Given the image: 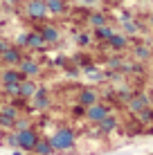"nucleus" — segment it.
<instances>
[{
    "label": "nucleus",
    "instance_id": "nucleus-32",
    "mask_svg": "<svg viewBox=\"0 0 153 155\" xmlns=\"http://www.w3.org/2000/svg\"><path fill=\"white\" fill-rule=\"evenodd\" d=\"M27 36L29 34H18L16 36V47H27Z\"/></svg>",
    "mask_w": 153,
    "mask_h": 155
},
{
    "label": "nucleus",
    "instance_id": "nucleus-31",
    "mask_svg": "<svg viewBox=\"0 0 153 155\" xmlns=\"http://www.w3.org/2000/svg\"><path fill=\"white\" fill-rule=\"evenodd\" d=\"M83 115H86V106L77 104L75 108H72V117H75V119H77V117H83Z\"/></svg>",
    "mask_w": 153,
    "mask_h": 155
},
{
    "label": "nucleus",
    "instance_id": "nucleus-5",
    "mask_svg": "<svg viewBox=\"0 0 153 155\" xmlns=\"http://www.w3.org/2000/svg\"><path fill=\"white\" fill-rule=\"evenodd\" d=\"M146 106H151V97H149V94H144V92H135L133 97L128 99V104H126V110H128L131 115H135L138 110L146 108Z\"/></svg>",
    "mask_w": 153,
    "mask_h": 155
},
{
    "label": "nucleus",
    "instance_id": "nucleus-17",
    "mask_svg": "<svg viewBox=\"0 0 153 155\" xmlns=\"http://www.w3.org/2000/svg\"><path fill=\"white\" fill-rule=\"evenodd\" d=\"M47 45L45 38L41 36V31H32V34L27 36V47L29 50H43V47Z\"/></svg>",
    "mask_w": 153,
    "mask_h": 155
},
{
    "label": "nucleus",
    "instance_id": "nucleus-30",
    "mask_svg": "<svg viewBox=\"0 0 153 155\" xmlns=\"http://www.w3.org/2000/svg\"><path fill=\"white\" fill-rule=\"evenodd\" d=\"M0 128H5V130H12V128H14V121L9 119V117L0 115Z\"/></svg>",
    "mask_w": 153,
    "mask_h": 155
},
{
    "label": "nucleus",
    "instance_id": "nucleus-16",
    "mask_svg": "<svg viewBox=\"0 0 153 155\" xmlns=\"http://www.w3.org/2000/svg\"><path fill=\"white\" fill-rule=\"evenodd\" d=\"M34 153H38V155H56L54 148H52V144H50V137H38V142H36V146H34Z\"/></svg>",
    "mask_w": 153,
    "mask_h": 155
},
{
    "label": "nucleus",
    "instance_id": "nucleus-12",
    "mask_svg": "<svg viewBox=\"0 0 153 155\" xmlns=\"http://www.w3.org/2000/svg\"><path fill=\"white\" fill-rule=\"evenodd\" d=\"M32 99H34V108L36 110H47L50 108V94H47L45 88H38Z\"/></svg>",
    "mask_w": 153,
    "mask_h": 155
},
{
    "label": "nucleus",
    "instance_id": "nucleus-26",
    "mask_svg": "<svg viewBox=\"0 0 153 155\" xmlns=\"http://www.w3.org/2000/svg\"><path fill=\"white\" fill-rule=\"evenodd\" d=\"M122 63H124V58H122V56H113V58H108V72H119V70H122Z\"/></svg>",
    "mask_w": 153,
    "mask_h": 155
},
{
    "label": "nucleus",
    "instance_id": "nucleus-21",
    "mask_svg": "<svg viewBox=\"0 0 153 155\" xmlns=\"http://www.w3.org/2000/svg\"><path fill=\"white\" fill-rule=\"evenodd\" d=\"M88 23L92 25V29H95V27H101V25L108 23V16L101 14V12H92L90 16H88Z\"/></svg>",
    "mask_w": 153,
    "mask_h": 155
},
{
    "label": "nucleus",
    "instance_id": "nucleus-9",
    "mask_svg": "<svg viewBox=\"0 0 153 155\" xmlns=\"http://www.w3.org/2000/svg\"><path fill=\"white\" fill-rule=\"evenodd\" d=\"M23 79H27V77H25L18 68H7V70L0 72V81L2 83H20Z\"/></svg>",
    "mask_w": 153,
    "mask_h": 155
},
{
    "label": "nucleus",
    "instance_id": "nucleus-24",
    "mask_svg": "<svg viewBox=\"0 0 153 155\" xmlns=\"http://www.w3.org/2000/svg\"><path fill=\"white\" fill-rule=\"evenodd\" d=\"M2 92L9 97H18L20 92V83H2Z\"/></svg>",
    "mask_w": 153,
    "mask_h": 155
},
{
    "label": "nucleus",
    "instance_id": "nucleus-28",
    "mask_svg": "<svg viewBox=\"0 0 153 155\" xmlns=\"http://www.w3.org/2000/svg\"><path fill=\"white\" fill-rule=\"evenodd\" d=\"M5 146L9 148H18V137H16V130L9 133V135H5Z\"/></svg>",
    "mask_w": 153,
    "mask_h": 155
},
{
    "label": "nucleus",
    "instance_id": "nucleus-36",
    "mask_svg": "<svg viewBox=\"0 0 153 155\" xmlns=\"http://www.w3.org/2000/svg\"><path fill=\"white\" fill-rule=\"evenodd\" d=\"M5 5H20V0H5Z\"/></svg>",
    "mask_w": 153,
    "mask_h": 155
},
{
    "label": "nucleus",
    "instance_id": "nucleus-11",
    "mask_svg": "<svg viewBox=\"0 0 153 155\" xmlns=\"http://www.w3.org/2000/svg\"><path fill=\"white\" fill-rule=\"evenodd\" d=\"M38 31H41V36L45 38L47 45H50V43H59V41H61V31L56 29L54 25H41Z\"/></svg>",
    "mask_w": 153,
    "mask_h": 155
},
{
    "label": "nucleus",
    "instance_id": "nucleus-20",
    "mask_svg": "<svg viewBox=\"0 0 153 155\" xmlns=\"http://www.w3.org/2000/svg\"><path fill=\"white\" fill-rule=\"evenodd\" d=\"M113 34H115V31H113V27H110V25L106 23V25H101V27H95L92 38H97V41H108Z\"/></svg>",
    "mask_w": 153,
    "mask_h": 155
},
{
    "label": "nucleus",
    "instance_id": "nucleus-25",
    "mask_svg": "<svg viewBox=\"0 0 153 155\" xmlns=\"http://www.w3.org/2000/svg\"><path fill=\"white\" fill-rule=\"evenodd\" d=\"M133 94H135V92H133L131 88H119V90H117V99H119V104H124V106L128 104V99L133 97Z\"/></svg>",
    "mask_w": 153,
    "mask_h": 155
},
{
    "label": "nucleus",
    "instance_id": "nucleus-6",
    "mask_svg": "<svg viewBox=\"0 0 153 155\" xmlns=\"http://www.w3.org/2000/svg\"><path fill=\"white\" fill-rule=\"evenodd\" d=\"M16 68H18V70L23 72L27 79L36 77V74L41 72V65H38V61H34V58H29V56H23V58H20V63H18Z\"/></svg>",
    "mask_w": 153,
    "mask_h": 155
},
{
    "label": "nucleus",
    "instance_id": "nucleus-2",
    "mask_svg": "<svg viewBox=\"0 0 153 155\" xmlns=\"http://www.w3.org/2000/svg\"><path fill=\"white\" fill-rule=\"evenodd\" d=\"M16 137H18V148L27 153V151H34V146H36L41 135L34 130V126H29L25 130H16Z\"/></svg>",
    "mask_w": 153,
    "mask_h": 155
},
{
    "label": "nucleus",
    "instance_id": "nucleus-37",
    "mask_svg": "<svg viewBox=\"0 0 153 155\" xmlns=\"http://www.w3.org/2000/svg\"><path fill=\"white\" fill-rule=\"evenodd\" d=\"M12 155H25V151H20V148H14V153Z\"/></svg>",
    "mask_w": 153,
    "mask_h": 155
},
{
    "label": "nucleus",
    "instance_id": "nucleus-29",
    "mask_svg": "<svg viewBox=\"0 0 153 155\" xmlns=\"http://www.w3.org/2000/svg\"><path fill=\"white\" fill-rule=\"evenodd\" d=\"M92 43V36H88V34H79L77 36V45L79 47H88Z\"/></svg>",
    "mask_w": 153,
    "mask_h": 155
},
{
    "label": "nucleus",
    "instance_id": "nucleus-40",
    "mask_svg": "<svg viewBox=\"0 0 153 155\" xmlns=\"http://www.w3.org/2000/svg\"><path fill=\"white\" fill-rule=\"evenodd\" d=\"M146 155H153V153H146Z\"/></svg>",
    "mask_w": 153,
    "mask_h": 155
},
{
    "label": "nucleus",
    "instance_id": "nucleus-33",
    "mask_svg": "<svg viewBox=\"0 0 153 155\" xmlns=\"http://www.w3.org/2000/svg\"><path fill=\"white\" fill-rule=\"evenodd\" d=\"M9 47H12V43H9L7 38H0V54H2L5 50H9Z\"/></svg>",
    "mask_w": 153,
    "mask_h": 155
},
{
    "label": "nucleus",
    "instance_id": "nucleus-39",
    "mask_svg": "<svg viewBox=\"0 0 153 155\" xmlns=\"http://www.w3.org/2000/svg\"><path fill=\"white\" fill-rule=\"evenodd\" d=\"M149 23H151V27H153V14H151V18H149Z\"/></svg>",
    "mask_w": 153,
    "mask_h": 155
},
{
    "label": "nucleus",
    "instance_id": "nucleus-35",
    "mask_svg": "<svg viewBox=\"0 0 153 155\" xmlns=\"http://www.w3.org/2000/svg\"><path fill=\"white\" fill-rule=\"evenodd\" d=\"M142 133H144V135H149V137H153V124H151V126H146Z\"/></svg>",
    "mask_w": 153,
    "mask_h": 155
},
{
    "label": "nucleus",
    "instance_id": "nucleus-14",
    "mask_svg": "<svg viewBox=\"0 0 153 155\" xmlns=\"http://www.w3.org/2000/svg\"><path fill=\"white\" fill-rule=\"evenodd\" d=\"M106 43L110 45V50L122 52V50H126V47H128V36H126V34H113Z\"/></svg>",
    "mask_w": 153,
    "mask_h": 155
},
{
    "label": "nucleus",
    "instance_id": "nucleus-1",
    "mask_svg": "<svg viewBox=\"0 0 153 155\" xmlns=\"http://www.w3.org/2000/svg\"><path fill=\"white\" fill-rule=\"evenodd\" d=\"M50 144H52V148H54L56 155H63V153L72 151L75 144H77V130L70 128V126H65V124L56 126V130L52 133V137H50Z\"/></svg>",
    "mask_w": 153,
    "mask_h": 155
},
{
    "label": "nucleus",
    "instance_id": "nucleus-41",
    "mask_svg": "<svg viewBox=\"0 0 153 155\" xmlns=\"http://www.w3.org/2000/svg\"><path fill=\"white\" fill-rule=\"evenodd\" d=\"M115 2H119V0H115Z\"/></svg>",
    "mask_w": 153,
    "mask_h": 155
},
{
    "label": "nucleus",
    "instance_id": "nucleus-18",
    "mask_svg": "<svg viewBox=\"0 0 153 155\" xmlns=\"http://www.w3.org/2000/svg\"><path fill=\"white\" fill-rule=\"evenodd\" d=\"M47 5V14H54V16H61L65 14V0H45Z\"/></svg>",
    "mask_w": 153,
    "mask_h": 155
},
{
    "label": "nucleus",
    "instance_id": "nucleus-3",
    "mask_svg": "<svg viewBox=\"0 0 153 155\" xmlns=\"http://www.w3.org/2000/svg\"><path fill=\"white\" fill-rule=\"evenodd\" d=\"M113 110H110V106L108 104H104V101H95L92 106H88L86 108V119L88 121H92V124H99V121L104 119V117H108Z\"/></svg>",
    "mask_w": 153,
    "mask_h": 155
},
{
    "label": "nucleus",
    "instance_id": "nucleus-4",
    "mask_svg": "<svg viewBox=\"0 0 153 155\" xmlns=\"http://www.w3.org/2000/svg\"><path fill=\"white\" fill-rule=\"evenodd\" d=\"M25 12H27L32 20H43V18H47V5H45V0H27Z\"/></svg>",
    "mask_w": 153,
    "mask_h": 155
},
{
    "label": "nucleus",
    "instance_id": "nucleus-22",
    "mask_svg": "<svg viewBox=\"0 0 153 155\" xmlns=\"http://www.w3.org/2000/svg\"><path fill=\"white\" fill-rule=\"evenodd\" d=\"M0 115H5V117H9L12 121H16V119L20 117V110H18V106L7 104V106H2V108H0Z\"/></svg>",
    "mask_w": 153,
    "mask_h": 155
},
{
    "label": "nucleus",
    "instance_id": "nucleus-38",
    "mask_svg": "<svg viewBox=\"0 0 153 155\" xmlns=\"http://www.w3.org/2000/svg\"><path fill=\"white\" fill-rule=\"evenodd\" d=\"M25 155H38V153H34V151H27V153H25Z\"/></svg>",
    "mask_w": 153,
    "mask_h": 155
},
{
    "label": "nucleus",
    "instance_id": "nucleus-27",
    "mask_svg": "<svg viewBox=\"0 0 153 155\" xmlns=\"http://www.w3.org/2000/svg\"><path fill=\"white\" fill-rule=\"evenodd\" d=\"M32 126V121L27 119V117H18V119L14 121V128L12 130H25V128H29Z\"/></svg>",
    "mask_w": 153,
    "mask_h": 155
},
{
    "label": "nucleus",
    "instance_id": "nucleus-7",
    "mask_svg": "<svg viewBox=\"0 0 153 155\" xmlns=\"http://www.w3.org/2000/svg\"><path fill=\"white\" fill-rule=\"evenodd\" d=\"M20 58H23V52H20V47H16V45H12L9 50H5L2 54H0V61H2L5 65H9V68H16L20 63Z\"/></svg>",
    "mask_w": 153,
    "mask_h": 155
},
{
    "label": "nucleus",
    "instance_id": "nucleus-23",
    "mask_svg": "<svg viewBox=\"0 0 153 155\" xmlns=\"http://www.w3.org/2000/svg\"><path fill=\"white\" fill-rule=\"evenodd\" d=\"M122 29H124V34H128V36H135L140 31V25L135 23L133 18H124L122 20Z\"/></svg>",
    "mask_w": 153,
    "mask_h": 155
},
{
    "label": "nucleus",
    "instance_id": "nucleus-13",
    "mask_svg": "<svg viewBox=\"0 0 153 155\" xmlns=\"http://www.w3.org/2000/svg\"><path fill=\"white\" fill-rule=\"evenodd\" d=\"M36 90H38V85H36L34 79H23V81H20V92H18V97H20V99H32Z\"/></svg>",
    "mask_w": 153,
    "mask_h": 155
},
{
    "label": "nucleus",
    "instance_id": "nucleus-34",
    "mask_svg": "<svg viewBox=\"0 0 153 155\" xmlns=\"http://www.w3.org/2000/svg\"><path fill=\"white\" fill-rule=\"evenodd\" d=\"M81 5H86V7H95V5L99 2V0H79Z\"/></svg>",
    "mask_w": 153,
    "mask_h": 155
},
{
    "label": "nucleus",
    "instance_id": "nucleus-19",
    "mask_svg": "<svg viewBox=\"0 0 153 155\" xmlns=\"http://www.w3.org/2000/svg\"><path fill=\"white\" fill-rule=\"evenodd\" d=\"M151 47H146V45H135V50H133V56H135V61H140V63H146L151 58Z\"/></svg>",
    "mask_w": 153,
    "mask_h": 155
},
{
    "label": "nucleus",
    "instance_id": "nucleus-15",
    "mask_svg": "<svg viewBox=\"0 0 153 155\" xmlns=\"http://www.w3.org/2000/svg\"><path fill=\"white\" fill-rule=\"evenodd\" d=\"M133 117H135V121H138L140 126H151L153 124V108H151V106H146V108L138 110Z\"/></svg>",
    "mask_w": 153,
    "mask_h": 155
},
{
    "label": "nucleus",
    "instance_id": "nucleus-8",
    "mask_svg": "<svg viewBox=\"0 0 153 155\" xmlns=\"http://www.w3.org/2000/svg\"><path fill=\"white\" fill-rule=\"evenodd\" d=\"M117 126H119V119L110 113L108 117H104V119L97 124V133H101V135H110V133L117 130Z\"/></svg>",
    "mask_w": 153,
    "mask_h": 155
},
{
    "label": "nucleus",
    "instance_id": "nucleus-10",
    "mask_svg": "<svg viewBox=\"0 0 153 155\" xmlns=\"http://www.w3.org/2000/svg\"><path fill=\"white\" fill-rule=\"evenodd\" d=\"M95 101H99V92L95 88H83L81 92H79V97H77V104H81V106H92Z\"/></svg>",
    "mask_w": 153,
    "mask_h": 155
}]
</instances>
